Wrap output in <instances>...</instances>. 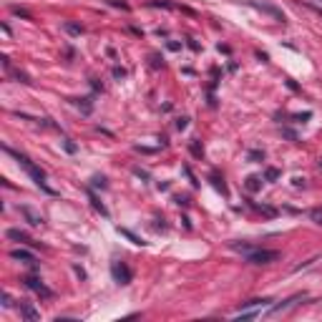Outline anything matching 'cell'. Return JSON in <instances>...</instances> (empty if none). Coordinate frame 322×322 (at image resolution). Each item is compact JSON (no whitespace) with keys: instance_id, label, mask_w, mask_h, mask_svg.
Segmentation results:
<instances>
[{"instance_id":"obj_21","label":"cell","mask_w":322,"mask_h":322,"mask_svg":"<svg viewBox=\"0 0 322 322\" xmlns=\"http://www.w3.org/2000/svg\"><path fill=\"white\" fill-rule=\"evenodd\" d=\"M13 13H16V16H20V18H25V20H31V13H25L23 8H13Z\"/></svg>"},{"instance_id":"obj_27","label":"cell","mask_w":322,"mask_h":322,"mask_svg":"<svg viewBox=\"0 0 322 322\" xmlns=\"http://www.w3.org/2000/svg\"><path fill=\"white\" fill-rule=\"evenodd\" d=\"M250 156H252V159H265V154H262V151H252Z\"/></svg>"},{"instance_id":"obj_8","label":"cell","mask_w":322,"mask_h":322,"mask_svg":"<svg viewBox=\"0 0 322 322\" xmlns=\"http://www.w3.org/2000/svg\"><path fill=\"white\" fill-rule=\"evenodd\" d=\"M8 239H13V242H25V244H36V242L31 239V234H28V232H20V229H8Z\"/></svg>"},{"instance_id":"obj_7","label":"cell","mask_w":322,"mask_h":322,"mask_svg":"<svg viewBox=\"0 0 322 322\" xmlns=\"http://www.w3.org/2000/svg\"><path fill=\"white\" fill-rule=\"evenodd\" d=\"M300 300H304V295H295V297H289V300H285L282 304H274L272 310H269V315H280V312H285V310H289L292 304H297Z\"/></svg>"},{"instance_id":"obj_11","label":"cell","mask_w":322,"mask_h":322,"mask_svg":"<svg viewBox=\"0 0 322 322\" xmlns=\"http://www.w3.org/2000/svg\"><path fill=\"white\" fill-rule=\"evenodd\" d=\"M310 219L317 224V227H322V207H315V209H310Z\"/></svg>"},{"instance_id":"obj_4","label":"cell","mask_w":322,"mask_h":322,"mask_svg":"<svg viewBox=\"0 0 322 322\" xmlns=\"http://www.w3.org/2000/svg\"><path fill=\"white\" fill-rule=\"evenodd\" d=\"M111 274H113V280L119 285H131V269H128L126 262H113V265H111Z\"/></svg>"},{"instance_id":"obj_13","label":"cell","mask_w":322,"mask_h":322,"mask_svg":"<svg viewBox=\"0 0 322 322\" xmlns=\"http://www.w3.org/2000/svg\"><path fill=\"white\" fill-rule=\"evenodd\" d=\"M119 232L124 234V237H128V239H131V242H134V244H146V242H143L141 237H136V234H134V232H128V229H121V227H119Z\"/></svg>"},{"instance_id":"obj_22","label":"cell","mask_w":322,"mask_h":322,"mask_svg":"<svg viewBox=\"0 0 322 322\" xmlns=\"http://www.w3.org/2000/svg\"><path fill=\"white\" fill-rule=\"evenodd\" d=\"M93 186H101V189H106V179H104V177H93Z\"/></svg>"},{"instance_id":"obj_18","label":"cell","mask_w":322,"mask_h":322,"mask_svg":"<svg viewBox=\"0 0 322 322\" xmlns=\"http://www.w3.org/2000/svg\"><path fill=\"white\" fill-rule=\"evenodd\" d=\"M63 149H66L68 154H76V143H73L71 139H66V141H63Z\"/></svg>"},{"instance_id":"obj_10","label":"cell","mask_w":322,"mask_h":322,"mask_svg":"<svg viewBox=\"0 0 322 322\" xmlns=\"http://www.w3.org/2000/svg\"><path fill=\"white\" fill-rule=\"evenodd\" d=\"M20 315H23V317H25L28 322H38V320H40V315H38V312L33 310L31 304H20Z\"/></svg>"},{"instance_id":"obj_12","label":"cell","mask_w":322,"mask_h":322,"mask_svg":"<svg viewBox=\"0 0 322 322\" xmlns=\"http://www.w3.org/2000/svg\"><path fill=\"white\" fill-rule=\"evenodd\" d=\"M212 184H214V189H216V192H222V194H227V184H224V179H219V177H216V174H214V177H212Z\"/></svg>"},{"instance_id":"obj_15","label":"cell","mask_w":322,"mask_h":322,"mask_svg":"<svg viewBox=\"0 0 322 322\" xmlns=\"http://www.w3.org/2000/svg\"><path fill=\"white\" fill-rule=\"evenodd\" d=\"M63 28H66L68 33H73V36H81V33H83V28H81V25H76V23H66Z\"/></svg>"},{"instance_id":"obj_1","label":"cell","mask_w":322,"mask_h":322,"mask_svg":"<svg viewBox=\"0 0 322 322\" xmlns=\"http://www.w3.org/2000/svg\"><path fill=\"white\" fill-rule=\"evenodd\" d=\"M5 151H8V154H10V156L16 159L18 164H20V166H23V169L28 171V177L33 179V184H36L38 189H43V192H46V194H55L53 189H51V186L46 184V174H43V171H40V169H38V166H36V164H33V161L28 159L25 154H20V151H16V149H10V146H5Z\"/></svg>"},{"instance_id":"obj_9","label":"cell","mask_w":322,"mask_h":322,"mask_svg":"<svg viewBox=\"0 0 322 322\" xmlns=\"http://www.w3.org/2000/svg\"><path fill=\"white\" fill-rule=\"evenodd\" d=\"M20 214H23V216H25L33 227H40V224H43V216H40V214H36L31 207H20Z\"/></svg>"},{"instance_id":"obj_14","label":"cell","mask_w":322,"mask_h":322,"mask_svg":"<svg viewBox=\"0 0 322 322\" xmlns=\"http://www.w3.org/2000/svg\"><path fill=\"white\" fill-rule=\"evenodd\" d=\"M259 186H262V179L259 177H250V179H247V189H250V192H257Z\"/></svg>"},{"instance_id":"obj_3","label":"cell","mask_w":322,"mask_h":322,"mask_svg":"<svg viewBox=\"0 0 322 322\" xmlns=\"http://www.w3.org/2000/svg\"><path fill=\"white\" fill-rule=\"evenodd\" d=\"M250 8H254V10H259V13H267V16H272L274 20H280V23H285L287 18H285V13L280 10V8H274V5H269V3H259V0H244Z\"/></svg>"},{"instance_id":"obj_25","label":"cell","mask_w":322,"mask_h":322,"mask_svg":"<svg viewBox=\"0 0 322 322\" xmlns=\"http://www.w3.org/2000/svg\"><path fill=\"white\" fill-rule=\"evenodd\" d=\"M192 151H194V156H201V146L197 141H192Z\"/></svg>"},{"instance_id":"obj_16","label":"cell","mask_w":322,"mask_h":322,"mask_svg":"<svg viewBox=\"0 0 322 322\" xmlns=\"http://www.w3.org/2000/svg\"><path fill=\"white\" fill-rule=\"evenodd\" d=\"M91 201H93V207H96V209H98L101 214H104V216H108V209H106V207H104V204H101V201H98V199H96L93 194H91Z\"/></svg>"},{"instance_id":"obj_24","label":"cell","mask_w":322,"mask_h":322,"mask_svg":"<svg viewBox=\"0 0 322 322\" xmlns=\"http://www.w3.org/2000/svg\"><path fill=\"white\" fill-rule=\"evenodd\" d=\"M282 134H285L287 139H292V141H297V134H295V131H289V128H282Z\"/></svg>"},{"instance_id":"obj_17","label":"cell","mask_w":322,"mask_h":322,"mask_svg":"<svg viewBox=\"0 0 322 322\" xmlns=\"http://www.w3.org/2000/svg\"><path fill=\"white\" fill-rule=\"evenodd\" d=\"M265 179H267V181L280 179V171H277V169H267V171H265Z\"/></svg>"},{"instance_id":"obj_5","label":"cell","mask_w":322,"mask_h":322,"mask_svg":"<svg viewBox=\"0 0 322 322\" xmlns=\"http://www.w3.org/2000/svg\"><path fill=\"white\" fill-rule=\"evenodd\" d=\"M25 287H28V289H33V292H38V295H43V297H51V295H53V292L40 282V277H33V274H31V277H25Z\"/></svg>"},{"instance_id":"obj_6","label":"cell","mask_w":322,"mask_h":322,"mask_svg":"<svg viewBox=\"0 0 322 322\" xmlns=\"http://www.w3.org/2000/svg\"><path fill=\"white\" fill-rule=\"evenodd\" d=\"M10 257L13 259H20V262H25V265H31V267H36V257L28 252V250H23V247H18V250H13L10 252Z\"/></svg>"},{"instance_id":"obj_19","label":"cell","mask_w":322,"mask_h":322,"mask_svg":"<svg viewBox=\"0 0 322 322\" xmlns=\"http://www.w3.org/2000/svg\"><path fill=\"white\" fill-rule=\"evenodd\" d=\"M186 126H189V119H186V116H181V119H177V128H179V131H184Z\"/></svg>"},{"instance_id":"obj_20","label":"cell","mask_w":322,"mask_h":322,"mask_svg":"<svg viewBox=\"0 0 322 322\" xmlns=\"http://www.w3.org/2000/svg\"><path fill=\"white\" fill-rule=\"evenodd\" d=\"M310 111H304V113H295V116H292V119H295V121H307V119H310Z\"/></svg>"},{"instance_id":"obj_23","label":"cell","mask_w":322,"mask_h":322,"mask_svg":"<svg viewBox=\"0 0 322 322\" xmlns=\"http://www.w3.org/2000/svg\"><path fill=\"white\" fill-rule=\"evenodd\" d=\"M113 78H119V81L126 78V71H124V68H113Z\"/></svg>"},{"instance_id":"obj_2","label":"cell","mask_w":322,"mask_h":322,"mask_svg":"<svg viewBox=\"0 0 322 322\" xmlns=\"http://www.w3.org/2000/svg\"><path fill=\"white\" fill-rule=\"evenodd\" d=\"M277 257H280V252H274V250H252V252H247V262H250V265H269V262H274Z\"/></svg>"},{"instance_id":"obj_28","label":"cell","mask_w":322,"mask_h":322,"mask_svg":"<svg viewBox=\"0 0 322 322\" xmlns=\"http://www.w3.org/2000/svg\"><path fill=\"white\" fill-rule=\"evenodd\" d=\"M320 166H322V161H320Z\"/></svg>"},{"instance_id":"obj_26","label":"cell","mask_w":322,"mask_h":322,"mask_svg":"<svg viewBox=\"0 0 322 322\" xmlns=\"http://www.w3.org/2000/svg\"><path fill=\"white\" fill-rule=\"evenodd\" d=\"M10 304H13L10 295H8V292H3V307H10Z\"/></svg>"}]
</instances>
